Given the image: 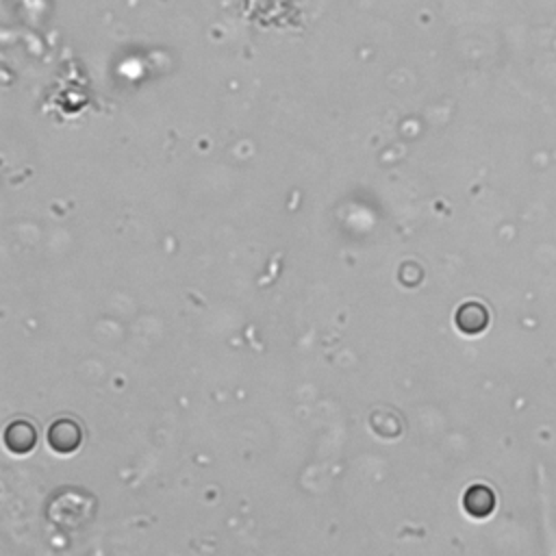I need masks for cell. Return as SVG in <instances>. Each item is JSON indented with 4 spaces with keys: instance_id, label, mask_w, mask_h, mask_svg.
Returning <instances> with one entry per match:
<instances>
[{
    "instance_id": "obj_1",
    "label": "cell",
    "mask_w": 556,
    "mask_h": 556,
    "mask_svg": "<svg viewBox=\"0 0 556 556\" xmlns=\"http://www.w3.org/2000/svg\"><path fill=\"white\" fill-rule=\"evenodd\" d=\"M80 439H83V432L74 419H59L48 430V443L59 454L74 452L80 445Z\"/></svg>"
},
{
    "instance_id": "obj_2",
    "label": "cell",
    "mask_w": 556,
    "mask_h": 556,
    "mask_svg": "<svg viewBox=\"0 0 556 556\" xmlns=\"http://www.w3.org/2000/svg\"><path fill=\"white\" fill-rule=\"evenodd\" d=\"M456 326L465 334H478L489 326V311L480 302H465L456 311Z\"/></svg>"
},
{
    "instance_id": "obj_3",
    "label": "cell",
    "mask_w": 556,
    "mask_h": 556,
    "mask_svg": "<svg viewBox=\"0 0 556 556\" xmlns=\"http://www.w3.org/2000/svg\"><path fill=\"white\" fill-rule=\"evenodd\" d=\"M463 506L465 510L471 515V517H486L491 515V510L495 508V495L489 486L484 484H473L465 491V497H463Z\"/></svg>"
},
{
    "instance_id": "obj_4",
    "label": "cell",
    "mask_w": 556,
    "mask_h": 556,
    "mask_svg": "<svg viewBox=\"0 0 556 556\" xmlns=\"http://www.w3.org/2000/svg\"><path fill=\"white\" fill-rule=\"evenodd\" d=\"M37 441V432L26 421H13L4 432V443L15 454H26Z\"/></svg>"
}]
</instances>
